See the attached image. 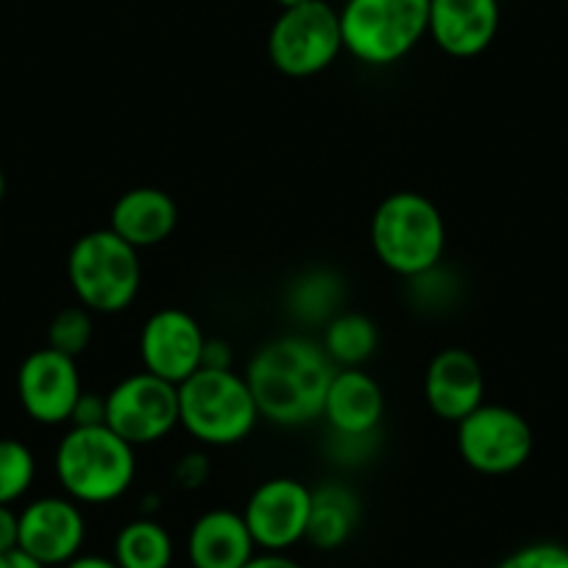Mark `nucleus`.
Instances as JSON below:
<instances>
[{"instance_id":"f257e3e1","label":"nucleus","mask_w":568,"mask_h":568,"mask_svg":"<svg viewBox=\"0 0 568 568\" xmlns=\"http://www.w3.org/2000/svg\"><path fill=\"white\" fill-rule=\"evenodd\" d=\"M335 363L307 337H278L251 357L245 382L260 418L276 426H304L324 415Z\"/></svg>"},{"instance_id":"f03ea898","label":"nucleus","mask_w":568,"mask_h":568,"mask_svg":"<svg viewBox=\"0 0 568 568\" xmlns=\"http://www.w3.org/2000/svg\"><path fill=\"white\" fill-rule=\"evenodd\" d=\"M57 479L79 505H109L131 488L136 477L134 446L106 424L70 426L53 457Z\"/></svg>"},{"instance_id":"7ed1b4c3","label":"nucleus","mask_w":568,"mask_h":568,"mask_svg":"<svg viewBox=\"0 0 568 568\" xmlns=\"http://www.w3.org/2000/svg\"><path fill=\"white\" fill-rule=\"evenodd\" d=\"M371 245L387 271L404 278L424 276L444 260V215L420 193L387 195L371 221Z\"/></svg>"},{"instance_id":"20e7f679","label":"nucleus","mask_w":568,"mask_h":568,"mask_svg":"<svg viewBox=\"0 0 568 568\" xmlns=\"http://www.w3.org/2000/svg\"><path fill=\"white\" fill-rule=\"evenodd\" d=\"M256 409L245 376L234 368H199L179 385V424L206 446H234L254 433Z\"/></svg>"},{"instance_id":"39448f33","label":"nucleus","mask_w":568,"mask_h":568,"mask_svg":"<svg viewBox=\"0 0 568 568\" xmlns=\"http://www.w3.org/2000/svg\"><path fill=\"white\" fill-rule=\"evenodd\" d=\"M68 278L81 307L118 315L129 310L140 293V251L120 240L112 229L87 232L70 248Z\"/></svg>"},{"instance_id":"423d86ee","label":"nucleus","mask_w":568,"mask_h":568,"mask_svg":"<svg viewBox=\"0 0 568 568\" xmlns=\"http://www.w3.org/2000/svg\"><path fill=\"white\" fill-rule=\"evenodd\" d=\"M343 51L371 68L396 64L429 31V0H346Z\"/></svg>"},{"instance_id":"0eeeda50","label":"nucleus","mask_w":568,"mask_h":568,"mask_svg":"<svg viewBox=\"0 0 568 568\" xmlns=\"http://www.w3.org/2000/svg\"><path fill=\"white\" fill-rule=\"evenodd\" d=\"M343 51L341 12L326 0L282 9L267 34V59L278 73L310 79L332 68Z\"/></svg>"},{"instance_id":"6e6552de","label":"nucleus","mask_w":568,"mask_h":568,"mask_svg":"<svg viewBox=\"0 0 568 568\" xmlns=\"http://www.w3.org/2000/svg\"><path fill=\"white\" fill-rule=\"evenodd\" d=\"M535 435L529 420L505 404H479L457 424L463 463L485 477H505L529 463Z\"/></svg>"},{"instance_id":"1a4fd4ad","label":"nucleus","mask_w":568,"mask_h":568,"mask_svg":"<svg viewBox=\"0 0 568 568\" xmlns=\"http://www.w3.org/2000/svg\"><path fill=\"white\" fill-rule=\"evenodd\" d=\"M106 426L125 444L149 446L179 426V385L142 371L106 393Z\"/></svg>"},{"instance_id":"9d476101","label":"nucleus","mask_w":568,"mask_h":568,"mask_svg":"<svg viewBox=\"0 0 568 568\" xmlns=\"http://www.w3.org/2000/svg\"><path fill=\"white\" fill-rule=\"evenodd\" d=\"M313 488L293 477H276L262 483L248 496L243 518L262 551H287L298 540L307 538Z\"/></svg>"},{"instance_id":"9b49d317","label":"nucleus","mask_w":568,"mask_h":568,"mask_svg":"<svg viewBox=\"0 0 568 568\" xmlns=\"http://www.w3.org/2000/svg\"><path fill=\"white\" fill-rule=\"evenodd\" d=\"M81 374L73 357L45 346L31 352L18 371V398L26 415L42 426L70 424L81 396Z\"/></svg>"},{"instance_id":"f8f14e48","label":"nucleus","mask_w":568,"mask_h":568,"mask_svg":"<svg viewBox=\"0 0 568 568\" xmlns=\"http://www.w3.org/2000/svg\"><path fill=\"white\" fill-rule=\"evenodd\" d=\"M206 335L199 321L176 307L151 315L140 332V357L145 371L182 385L204 363Z\"/></svg>"},{"instance_id":"ddd939ff","label":"nucleus","mask_w":568,"mask_h":568,"mask_svg":"<svg viewBox=\"0 0 568 568\" xmlns=\"http://www.w3.org/2000/svg\"><path fill=\"white\" fill-rule=\"evenodd\" d=\"M87 521L79 501L70 496H42L20 510V544L42 566H64L81 555Z\"/></svg>"},{"instance_id":"4468645a","label":"nucleus","mask_w":568,"mask_h":568,"mask_svg":"<svg viewBox=\"0 0 568 568\" xmlns=\"http://www.w3.org/2000/svg\"><path fill=\"white\" fill-rule=\"evenodd\" d=\"M499 20V0H429L426 34L449 57L471 59L488 51Z\"/></svg>"},{"instance_id":"2eb2a0df","label":"nucleus","mask_w":568,"mask_h":568,"mask_svg":"<svg viewBox=\"0 0 568 568\" xmlns=\"http://www.w3.org/2000/svg\"><path fill=\"white\" fill-rule=\"evenodd\" d=\"M424 396L438 418L460 424L479 404H485L483 365L466 348H444L426 368Z\"/></svg>"},{"instance_id":"dca6fc26","label":"nucleus","mask_w":568,"mask_h":568,"mask_svg":"<svg viewBox=\"0 0 568 568\" xmlns=\"http://www.w3.org/2000/svg\"><path fill=\"white\" fill-rule=\"evenodd\" d=\"M385 415L379 382L363 368L335 371L324 402V418L343 440H363L374 435Z\"/></svg>"},{"instance_id":"f3484780","label":"nucleus","mask_w":568,"mask_h":568,"mask_svg":"<svg viewBox=\"0 0 568 568\" xmlns=\"http://www.w3.org/2000/svg\"><path fill=\"white\" fill-rule=\"evenodd\" d=\"M256 555L243 513L215 507L199 516L187 535V557L193 568H243Z\"/></svg>"},{"instance_id":"a211bd4d","label":"nucleus","mask_w":568,"mask_h":568,"mask_svg":"<svg viewBox=\"0 0 568 568\" xmlns=\"http://www.w3.org/2000/svg\"><path fill=\"white\" fill-rule=\"evenodd\" d=\"M179 226V206L171 193L160 187L125 190L112 206L109 229L129 245L154 248L165 243Z\"/></svg>"},{"instance_id":"6ab92c4d","label":"nucleus","mask_w":568,"mask_h":568,"mask_svg":"<svg viewBox=\"0 0 568 568\" xmlns=\"http://www.w3.org/2000/svg\"><path fill=\"white\" fill-rule=\"evenodd\" d=\"M359 521V501L352 488L341 483H326L313 490V507H310L307 538L315 549H341L352 538Z\"/></svg>"},{"instance_id":"aec40b11","label":"nucleus","mask_w":568,"mask_h":568,"mask_svg":"<svg viewBox=\"0 0 568 568\" xmlns=\"http://www.w3.org/2000/svg\"><path fill=\"white\" fill-rule=\"evenodd\" d=\"M112 560L120 568H171V532L154 518H134L114 538Z\"/></svg>"},{"instance_id":"412c9836","label":"nucleus","mask_w":568,"mask_h":568,"mask_svg":"<svg viewBox=\"0 0 568 568\" xmlns=\"http://www.w3.org/2000/svg\"><path fill=\"white\" fill-rule=\"evenodd\" d=\"M379 343L376 324L363 313H341L326 324L324 329V352L329 359L343 368H359L368 363Z\"/></svg>"},{"instance_id":"4be33fe9","label":"nucleus","mask_w":568,"mask_h":568,"mask_svg":"<svg viewBox=\"0 0 568 568\" xmlns=\"http://www.w3.org/2000/svg\"><path fill=\"white\" fill-rule=\"evenodd\" d=\"M37 477L34 452L14 438H0V505L12 507L31 490Z\"/></svg>"},{"instance_id":"5701e85b","label":"nucleus","mask_w":568,"mask_h":568,"mask_svg":"<svg viewBox=\"0 0 568 568\" xmlns=\"http://www.w3.org/2000/svg\"><path fill=\"white\" fill-rule=\"evenodd\" d=\"M293 310L304 321L335 318L341 304V282L332 273H310L293 287Z\"/></svg>"},{"instance_id":"b1692460","label":"nucleus","mask_w":568,"mask_h":568,"mask_svg":"<svg viewBox=\"0 0 568 568\" xmlns=\"http://www.w3.org/2000/svg\"><path fill=\"white\" fill-rule=\"evenodd\" d=\"M92 343V315L87 307H64L48 326V346L79 359Z\"/></svg>"},{"instance_id":"393cba45","label":"nucleus","mask_w":568,"mask_h":568,"mask_svg":"<svg viewBox=\"0 0 568 568\" xmlns=\"http://www.w3.org/2000/svg\"><path fill=\"white\" fill-rule=\"evenodd\" d=\"M494 568H568V549L560 544H529L507 555Z\"/></svg>"},{"instance_id":"a878e982","label":"nucleus","mask_w":568,"mask_h":568,"mask_svg":"<svg viewBox=\"0 0 568 568\" xmlns=\"http://www.w3.org/2000/svg\"><path fill=\"white\" fill-rule=\"evenodd\" d=\"M73 426H98L106 424V396L101 393H81L75 402L73 415H70Z\"/></svg>"},{"instance_id":"bb28decb","label":"nucleus","mask_w":568,"mask_h":568,"mask_svg":"<svg viewBox=\"0 0 568 568\" xmlns=\"http://www.w3.org/2000/svg\"><path fill=\"white\" fill-rule=\"evenodd\" d=\"M173 477H176V483L182 485V488H201V485L210 479V463H206V457L199 455V452H190V455H184L182 460H179Z\"/></svg>"},{"instance_id":"cd10ccee","label":"nucleus","mask_w":568,"mask_h":568,"mask_svg":"<svg viewBox=\"0 0 568 568\" xmlns=\"http://www.w3.org/2000/svg\"><path fill=\"white\" fill-rule=\"evenodd\" d=\"M20 544V513L9 505H0V555L18 549Z\"/></svg>"},{"instance_id":"c85d7f7f","label":"nucleus","mask_w":568,"mask_h":568,"mask_svg":"<svg viewBox=\"0 0 568 568\" xmlns=\"http://www.w3.org/2000/svg\"><path fill=\"white\" fill-rule=\"evenodd\" d=\"M232 348H229L226 341H210L206 337L204 343V363H201V368H223L229 371L232 368Z\"/></svg>"},{"instance_id":"c756f323","label":"nucleus","mask_w":568,"mask_h":568,"mask_svg":"<svg viewBox=\"0 0 568 568\" xmlns=\"http://www.w3.org/2000/svg\"><path fill=\"white\" fill-rule=\"evenodd\" d=\"M243 568H304L302 562L287 557L284 551H262V555H254Z\"/></svg>"},{"instance_id":"7c9ffc66","label":"nucleus","mask_w":568,"mask_h":568,"mask_svg":"<svg viewBox=\"0 0 568 568\" xmlns=\"http://www.w3.org/2000/svg\"><path fill=\"white\" fill-rule=\"evenodd\" d=\"M0 568H48L40 560H34L31 555H26L23 549H12L7 555H0Z\"/></svg>"},{"instance_id":"2f4dec72","label":"nucleus","mask_w":568,"mask_h":568,"mask_svg":"<svg viewBox=\"0 0 568 568\" xmlns=\"http://www.w3.org/2000/svg\"><path fill=\"white\" fill-rule=\"evenodd\" d=\"M62 568H120L112 557H101V555H79L73 557L70 562H64Z\"/></svg>"},{"instance_id":"473e14b6","label":"nucleus","mask_w":568,"mask_h":568,"mask_svg":"<svg viewBox=\"0 0 568 568\" xmlns=\"http://www.w3.org/2000/svg\"><path fill=\"white\" fill-rule=\"evenodd\" d=\"M282 9H293V7H302V3H310V0H276Z\"/></svg>"},{"instance_id":"72a5a7b5","label":"nucleus","mask_w":568,"mask_h":568,"mask_svg":"<svg viewBox=\"0 0 568 568\" xmlns=\"http://www.w3.org/2000/svg\"><path fill=\"white\" fill-rule=\"evenodd\" d=\"M7 190H9V184H7V173L0 171V204H3V199H7Z\"/></svg>"},{"instance_id":"f704fd0d","label":"nucleus","mask_w":568,"mask_h":568,"mask_svg":"<svg viewBox=\"0 0 568 568\" xmlns=\"http://www.w3.org/2000/svg\"><path fill=\"white\" fill-rule=\"evenodd\" d=\"M566 7H568V0H566Z\"/></svg>"}]
</instances>
